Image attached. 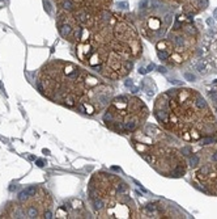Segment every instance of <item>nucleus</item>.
I'll use <instances>...</instances> for the list:
<instances>
[{
	"instance_id": "1",
	"label": "nucleus",
	"mask_w": 217,
	"mask_h": 219,
	"mask_svg": "<svg viewBox=\"0 0 217 219\" xmlns=\"http://www.w3.org/2000/svg\"><path fill=\"white\" fill-rule=\"evenodd\" d=\"M56 27L60 36L75 45L78 61L106 79L127 76L141 55L140 36L125 15L109 9H59Z\"/></svg>"
},
{
	"instance_id": "2",
	"label": "nucleus",
	"mask_w": 217,
	"mask_h": 219,
	"mask_svg": "<svg viewBox=\"0 0 217 219\" xmlns=\"http://www.w3.org/2000/svg\"><path fill=\"white\" fill-rule=\"evenodd\" d=\"M99 79L72 62L55 59L46 63L38 74L41 93L67 108H77L86 93L99 84Z\"/></svg>"
},
{
	"instance_id": "3",
	"label": "nucleus",
	"mask_w": 217,
	"mask_h": 219,
	"mask_svg": "<svg viewBox=\"0 0 217 219\" xmlns=\"http://www.w3.org/2000/svg\"><path fill=\"white\" fill-rule=\"evenodd\" d=\"M199 93L192 89H170L167 96L169 122L166 129L182 137L184 140H199L201 137L216 131L217 125L209 108L200 109L196 105Z\"/></svg>"
},
{
	"instance_id": "4",
	"label": "nucleus",
	"mask_w": 217,
	"mask_h": 219,
	"mask_svg": "<svg viewBox=\"0 0 217 219\" xmlns=\"http://www.w3.org/2000/svg\"><path fill=\"white\" fill-rule=\"evenodd\" d=\"M146 117L148 109L140 98L133 96H119L109 104L103 122L112 131L130 134L143 125Z\"/></svg>"
},
{
	"instance_id": "5",
	"label": "nucleus",
	"mask_w": 217,
	"mask_h": 219,
	"mask_svg": "<svg viewBox=\"0 0 217 219\" xmlns=\"http://www.w3.org/2000/svg\"><path fill=\"white\" fill-rule=\"evenodd\" d=\"M51 194L43 186L30 185L21 190L15 202L7 205L0 218H51Z\"/></svg>"
},
{
	"instance_id": "6",
	"label": "nucleus",
	"mask_w": 217,
	"mask_h": 219,
	"mask_svg": "<svg viewBox=\"0 0 217 219\" xmlns=\"http://www.w3.org/2000/svg\"><path fill=\"white\" fill-rule=\"evenodd\" d=\"M198 34V29L190 15L179 16L167 34V38L157 42V50H166L170 54L169 59L174 63H182L193 54Z\"/></svg>"
},
{
	"instance_id": "7",
	"label": "nucleus",
	"mask_w": 217,
	"mask_h": 219,
	"mask_svg": "<svg viewBox=\"0 0 217 219\" xmlns=\"http://www.w3.org/2000/svg\"><path fill=\"white\" fill-rule=\"evenodd\" d=\"M173 16L167 9L162 8L158 0H143L140 4V15L137 24L143 37L152 42L164 38L167 28L171 25Z\"/></svg>"
},
{
	"instance_id": "8",
	"label": "nucleus",
	"mask_w": 217,
	"mask_h": 219,
	"mask_svg": "<svg viewBox=\"0 0 217 219\" xmlns=\"http://www.w3.org/2000/svg\"><path fill=\"white\" fill-rule=\"evenodd\" d=\"M127 190V184L123 182L119 177L114 176V174L102 173V172L101 173H94L88 185L89 199L98 198V199L103 201V205L106 201L112 199L114 197L123 194Z\"/></svg>"
},
{
	"instance_id": "9",
	"label": "nucleus",
	"mask_w": 217,
	"mask_h": 219,
	"mask_svg": "<svg viewBox=\"0 0 217 219\" xmlns=\"http://www.w3.org/2000/svg\"><path fill=\"white\" fill-rule=\"evenodd\" d=\"M56 7L63 11L88 9V11H102L109 9L112 0H52Z\"/></svg>"
},
{
	"instance_id": "10",
	"label": "nucleus",
	"mask_w": 217,
	"mask_h": 219,
	"mask_svg": "<svg viewBox=\"0 0 217 219\" xmlns=\"http://www.w3.org/2000/svg\"><path fill=\"white\" fill-rule=\"evenodd\" d=\"M200 142L201 144H212V143H214V138L211 135H205V137L200 138Z\"/></svg>"
},
{
	"instance_id": "11",
	"label": "nucleus",
	"mask_w": 217,
	"mask_h": 219,
	"mask_svg": "<svg viewBox=\"0 0 217 219\" xmlns=\"http://www.w3.org/2000/svg\"><path fill=\"white\" fill-rule=\"evenodd\" d=\"M157 55H158V58L161 61H167L170 58V54L166 50H157Z\"/></svg>"
},
{
	"instance_id": "12",
	"label": "nucleus",
	"mask_w": 217,
	"mask_h": 219,
	"mask_svg": "<svg viewBox=\"0 0 217 219\" xmlns=\"http://www.w3.org/2000/svg\"><path fill=\"white\" fill-rule=\"evenodd\" d=\"M199 164V156L198 155H192L190 158V165L191 167H196Z\"/></svg>"
},
{
	"instance_id": "13",
	"label": "nucleus",
	"mask_w": 217,
	"mask_h": 219,
	"mask_svg": "<svg viewBox=\"0 0 217 219\" xmlns=\"http://www.w3.org/2000/svg\"><path fill=\"white\" fill-rule=\"evenodd\" d=\"M180 152L183 153V155L188 156V155H192V148L188 147V146H184V147H182V150H180Z\"/></svg>"
},
{
	"instance_id": "14",
	"label": "nucleus",
	"mask_w": 217,
	"mask_h": 219,
	"mask_svg": "<svg viewBox=\"0 0 217 219\" xmlns=\"http://www.w3.org/2000/svg\"><path fill=\"white\" fill-rule=\"evenodd\" d=\"M184 79L188 80V82H195L196 76L193 74H190V72H184Z\"/></svg>"
},
{
	"instance_id": "15",
	"label": "nucleus",
	"mask_w": 217,
	"mask_h": 219,
	"mask_svg": "<svg viewBox=\"0 0 217 219\" xmlns=\"http://www.w3.org/2000/svg\"><path fill=\"white\" fill-rule=\"evenodd\" d=\"M162 1H166V3H174V4H180V3L184 4L186 1H188V0H162Z\"/></svg>"
},
{
	"instance_id": "16",
	"label": "nucleus",
	"mask_w": 217,
	"mask_h": 219,
	"mask_svg": "<svg viewBox=\"0 0 217 219\" xmlns=\"http://www.w3.org/2000/svg\"><path fill=\"white\" fill-rule=\"evenodd\" d=\"M158 71L162 72V74H166V68L165 67H158Z\"/></svg>"
},
{
	"instance_id": "17",
	"label": "nucleus",
	"mask_w": 217,
	"mask_h": 219,
	"mask_svg": "<svg viewBox=\"0 0 217 219\" xmlns=\"http://www.w3.org/2000/svg\"><path fill=\"white\" fill-rule=\"evenodd\" d=\"M153 68H154V64H153V63H150V64L148 66V68H146V71H152Z\"/></svg>"
},
{
	"instance_id": "18",
	"label": "nucleus",
	"mask_w": 217,
	"mask_h": 219,
	"mask_svg": "<svg viewBox=\"0 0 217 219\" xmlns=\"http://www.w3.org/2000/svg\"><path fill=\"white\" fill-rule=\"evenodd\" d=\"M118 7H120V8H125V7H127V3H119V4H118Z\"/></svg>"
},
{
	"instance_id": "19",
	"label": "nucleus",
	"mask_w": 217,
	"mask_h": 219,
	"mask_svg": "<svg viewBox=\"0 0 217 219\" xmlns=\"http://www.w3.org/2000/svg\"><path fill=\"white\" fill-rule=\"evenodd\" d=\"M125 87H132V82H131V80H127V82H125Z\"/></svg>"
},
{
	"instance_id": "20",
	"label": "nucleus",
	"mask_w": 217,
	"mask_h": 219,
	"mask_svg": "<svg viewBox=\"0 0 217 219\" xmlns=\"http://www.w3.org/2000/svg\"><path fill=\"white\" fill-rule=\"evenodd\" d=\"M212 160L216 161V163H217V152H214V153H213V156H212Z\"/></svg>"
},
{
	"instance_id": "21",
	"label": "nucleus",
	"mask_w": 217,
	"mask_h": 219,
	"mask_svg": "<svg viewBox=\"0 0 217 219\" xmlns=\"http://www.w3.org/2000/svg\"><path fill=\"white\" fill-rule=\"evenodd\" d=\"M146 70L145 68H139V74H145Z\"/></svg>"
},
{
	"instance_id": "22",
	"label": "nucleus",
	"mask_w": 217,
	"mask_h": 219,
	"mask_svg": "<svg viewBox=\"0 0 217 219\" xmlns=\"http://www.w3.org/2000/svg\"><path fill=\"white\" fill-rule=\"evenodd\" d=\"M37 164H38L39 167H42V165H44V163H43V160H38L37 161Z\"/></svg>"
},
{
	"instance_id": "23",
	"label": "nucleus",
	"mask_w": 217,
	"mask_h": 219,
	"mask_svg": "<svg viewBox=\"0 0 217 219\" xmlns=\"http://www.w3.org/2000/svg\"><path fill=\"white\" fill-rule=\"evenodd\" d=\"M112 169H114V171H116V172H120V168H118V167H112Z\"/></svg>"
},
{
	"instance_id": "24",
	"label": "nucleus",
	"mask_w": 217,
	"mask_h": 219,
	"mask_svg": "<svg viewBox=\"0 0 217 219\" xmlns=\"http://www.w3.org/2000/svg\"><path fill=\"white\" fill-rule=\"evenodd\" d=\"M213 16H214V17H217V8L213 11Z\"/></svg>"
}]
</instances>
